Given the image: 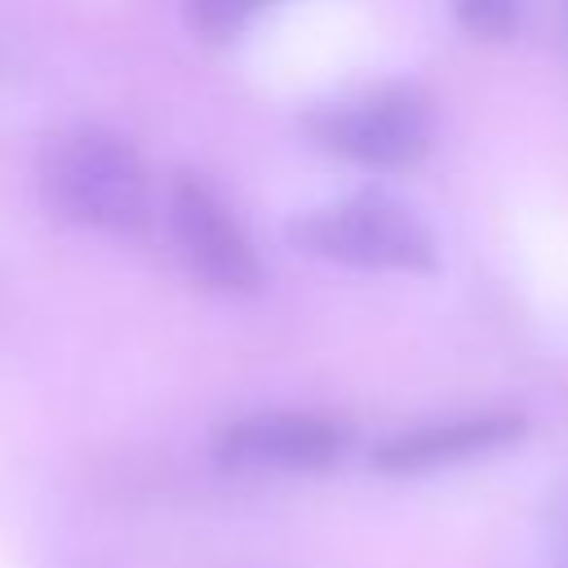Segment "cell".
Listing matches in <instances>:
<instances>
[{
    "mask_svg": "<svg viewBox=\"0 0 568 568\" xmlns=\"http://www.w3.org/2000/svg\"><path fill=\"white\" fill-rule=\"evenodd\" d=\"M44 195L49 204L89 231L133 235L151 217V178L142 155L106 129H75L58 138L44 155Z\"/></svg>",
    "mask_w": 568,
    "mask_h": 568,
    "instance_id": "cell-1",
    "label": "cell"
},
{
    "mask_svg": "<svg viewBox=\"0 0 568 568\" xmlns=\"http://www.w3.org/2000/svg\"><path fill=\"white\" fill-rule=\"evenodd\" d=\"M288 240L293 248L351 271L417 275L435 266L430 226L408 204L386 195H351V200L311 209L288 222Z\"/></svg>",
    "mask_w": 568,
    "mask_h": 568,
    "instance_id": "cell-2",
    "label": "cell"
},
{
    "mask_svg": "<svg viewBox=\"0 0 568 568\" xmlns=\"http://www.w3.org/2000/svg\"><path fill=\"white\" fill-rule=\"evenodd\" d=\"M164 222L178 244V257L209 288H222V293H257L262 288V257L209 178L178 173L164 195Z\"/></svg>",
    "mask_w": 568,
    "mask_h": 568,
    "instance_id": "cell-3",
    "label": "cell"
},
{
    "mask_svg": "<svg viewBox=\"0 0 568 568\" xmlns=\"http://www.w3.org/2000/svg\"><path fill=\"white\" fill-rule=\"evenodd\" d=\"M311 129L328 151L364 169H413L430 151L435 115L417 89H382L320 111Z\"/></svg>",
    "mask_w": 568,
    "mask_h": 568,
    "instance_id": "cell-4",
    "label": "cell"
},
{
    "mask_svg": "<svg viewBox=\"0 0 568 568\" xmlns=\"http://www.w3.org/2000/svg\"><path fill=\"white\" fill-rule=\"evenodd\" d=\"M351 453V426L328 413H248L213 435V462L226 470H328Z\"/></svg>",
    "mask_w": 568,
    "mask_h": 568,
    "instance_id": "cell-5",
    "label": "cell"
},
{
    "mask_svg": "<svg viewBox=\"0 0 568 568\" xmlns=\"http://www.w3.org/2000/svg\"><path fill=\"white\" fill-rule=\"evenodd\" d=\"M524 430H528V417L510 413V408L426 422V426L386 435L373 448V470H382V475H426V470H439V466H457V462H470V457L501 453V448L519 444Z\"/></svg>",
    "mask_w": 568,
    "mask_h": 568,
    "instance_id": "cell-6",
    "label": "cell"
},
{
    "mask_svg": "<svg viewBox=\"0 0 568 568\" xmlns=\"http://www.w3.org/2000/svg\"><path fill=\"white\" fill-rule=\"evenodd\" d=\"M275 0H186V18L200 36L209 40H226L235 31H244L262 9H271Z\"/></svg>",
    "mask_w": 568,
    "mask_h": 568,
    "instance_id": "cell-7",
    "label": "cell"
},
{
    "mask_svg": "<svg viewBox=\"0 0 568 568\" xmlns=\"http://www.w3.org/2000/svg\"><path fill=\"white\" fill-rule=\"evenodd\" d=\"M453 13H457V22H462L470 36L506 40V36L519 27L524 0H453Z\"/></svg>",
    "mask_w": 568,
    "mask_h": 568,
    "instance_id": "cell-8",
    "label": "cell"
},
{
    "mask_svg": "<svg viewBox=\"0 0 568 568\" xmlns=\"http://www.w3.org/2000/svg\"><path fill=\"white\" fill-rule=\"evenodd\" d=\"M550 537H555V546L568 555V493H559V501L550 506Z\"/></svg>",
    "mask_w": 568,
    "mask_h": 568,
    "instance_id": "cell-9",
    "label": "cell"
},
{
    "mask_svg": "<svg viewBox=\"0 0 568 568\" xmlns=\"http://www.w3.org/2000/svg\"><path fill=\"white\" fill-rule=\"evenodd\" d=\"M564 9H568V0H564Z\"/></svg>",
    "mask_w": 568,
    "mask_h": 568,
    "instance_id": "cell-10",
    "label": "cell"
}]
</instances>
